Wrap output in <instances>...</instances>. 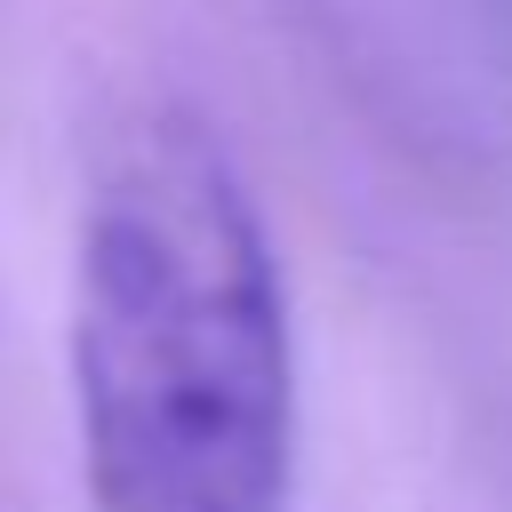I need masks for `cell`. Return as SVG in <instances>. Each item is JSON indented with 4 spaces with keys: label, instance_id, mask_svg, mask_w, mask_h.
Listing matches in <instances>:
<instances>
[{
    "label": "cell",
    "instance_id": "1",
    "mask_svg": "<svg viewBox=\"0 0 512 512\" xmlns=\"http://www.w3.org/2000/svg\"><path fill=\"white\" fill-rule=\"evenodd\" d=\"M88 512H296V312L272 216L200 104L120 112L72 232Z\"/></svg>",
    "mask_w": 512,
    "mask_h": 512
}]
</instances>
